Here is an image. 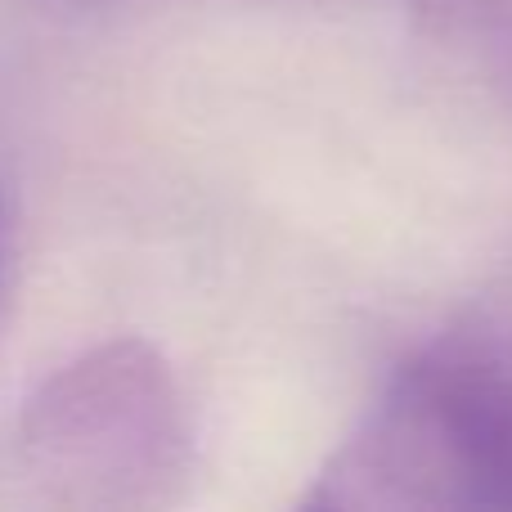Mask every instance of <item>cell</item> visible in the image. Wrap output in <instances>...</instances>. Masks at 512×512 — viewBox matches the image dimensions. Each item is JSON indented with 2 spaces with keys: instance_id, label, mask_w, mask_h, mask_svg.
<instances>
[{
  "instance_id": "cell-1",
  "label": "cell",
  "mask_w": 512,
  "mask_h": 512,
  "mask_svg": "<svg viewBox=\"0 0 512 512\" xmlns=\"http://www.w3.org/2000/svg\"><path fill=\"white\" fill-rule=\"evenodd\" d=\"M301 508L512 512V342L450 333L414 351L310 477Z\"/></svg>"
},
{
  "instance_id": "cell-2",
  "label": "cell",
  "mask_w": 512,
  "mask_h": 512,
  "mask_svg": "<svg viewBox=\"0 0 512 512\" xmlns=\"http://www.w3.org/2000/svg\"><path fill=\"white\" fill-rule=\"evenodd\" d=\"M27 477L63 508H167L194 463L180 378L140 337L90 346L54 369L18 418Z\"/></svg>"
},
{
  "instance_id": "cell-3",
  "label": "cell",
  "mask_w": 512,
  "mask_h": 512,
  "mask_svg": "<svg viewBox=\"0 0 512 512\" xmlns=\"http://www.w3.org/2000/svg\"><path fill=\"white\" fill-rule=\"evenodd\" d=\"M0 225H5V216H0Z\"/></svg>"
}]
</instances>
